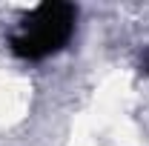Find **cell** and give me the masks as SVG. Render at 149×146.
<instances>
[{
  "label": "cell",
  "instance_id": "1",
  "mask_svg": "<svg viewBox=\"0 0 149 146\" xmlns=\"http://www.w3.org/2000/svg\"><path fill=\"white\" fill-rule=\"evenodd\" d=\"M74 29H77V6L40 3L15 23L9 35V49L26 63H43L60 55L72 43Z\"/></svg>",
  "mask_w": 149,
  "mask_h": 146
},
{
  "label": "cell",
  "instance_id": "2",
  "mask_svg": "<svg viewBox=\"0 0 149 146\" xmlns=\"http://www.w3.org/2000/svg\"><path fill=\"white\" fill-rule=\"evenodd\" d=\"M146 74H149V57H146Z\"/></svg>",
  "mask_w": 149,
  "mask_h": 146
}]
</instances>
